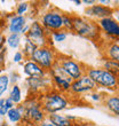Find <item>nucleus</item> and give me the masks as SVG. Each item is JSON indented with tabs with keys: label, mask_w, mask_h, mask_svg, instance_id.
<instances>
[{
	"label": "nucleus",
	"mask_w": 119,
	"mask_h": 126,
	"mask_svg": "<svg viewBox=\"0 0 119 126\" xmlns=\"http://www.w3.org/2000/svg\"><path fill=\"white\" fill-rule=\"evenodd\" d=\"M103 103L110 112L119 117V94L106 95L103 100Z\"/></svg>",
	"instance_id": "f3484780"
},
{
	"label": "nucleus",
	"mask_w": 119,
	"mask_h": 126,
	"mask_svg": "<svg viewBox=\"0 0 119 126\" xmlns=\"http://www.w3.org/2000/svg\"><path fill=\"white\" fill-rule=\"evenodd\" d=\"M25 86L29 91V95H40L46 92L47 90L52 88V81L47 75L46 77H37V78H27Z\"/></svg>",
	"instance_id": "9b49d317"
},
{
	"label": "nucleus",
	"mask_w": 119,
	"mask_h": 126,
	"mask_svg": "<svg viewBox=\"0 0 119 126\" xmlns=\"http://www.w3.org/2000/svg\"><path fill=\"white\" fill-rule=\"evenodd\" d=\"M39 22L44 29L49 33L63 30V13L56 8L49 9L40 16Z\"/></svg>",
	"instance_id": "1a4fd4ad"
},
{
	"label": "nucleus",
	"mask_w": 119,
	"mask_h": 126,
	"mask_svg": "<svg viewBox=\"0 0 119 126\" xmlns=\"http://www.w3.org/2000/svg\"><path fill=\"white\" fill-rule=\"evenodd\" d=\"M23 65V73L28 78H37V77H46L47 71L44 70L41 66H39L36 62H33L32 60H25Z\"/></svg>",
	"instance_id": "2eb2a0df"
},
{
	"label": "nucleus",
	"mask_w": 119,
	"mask_h": 126,
	"mask_svg": "<svg viewBox=\"0 0 119 126\" xmlns=\"http://www.w3.org/2000/svg\"><path fill=\"white\" fill-rule=\"evenodd\" d=\"M37 48H38V47H37L31 40H29L28 38L24 37V44H23V47H22V50H21V52L23 54V56L25 57V60L31 59V56H32L33 53L36 52Z\"/></svg>",
	"instance_id": "412c9836"
},
{
	"label": "nucleus",
	"mask_w": 119,
	"mask_h": 126,
	"mask_svg": "<svg viewBox=\"0 0 119 126\" xmlns=\"http://www.w3.org/2000/svg\"><path fill=\"white\" fill-rule=\"evenodd\" d=\"M73 2H74V5H77V6H80V5L83 3V1H81V0H74Z\"/></svg>",
	"instance_id": "e433bc0d"
},
{
	"label": "nucleus",
	"mask_w": 119,
	"mask_h": 126,
	"mask_svg": "<svg viewBox=\"0 0 119 126\" xmlns=\"http://www.w3.org/2000/svg\"><path fill=\"white\" fill-rule=\"evenodd\" d=\"M6 118H7V120H8V123L16 124V125L23 122V115L18 111V109L16 108V106L14 107V108H12V109L7 112Z\"/></svg>",
	"instance_id": "4be33fe9"
},
{
	"label": "nucleus",
	"mask_w": 119,
	"mask_h": 126,
	"mask_svg": "<svg viewBox=\"0 0 119 126\" xmlns=\"http://www.w3.org/2000/svg\"><path fill=\"white\" fill-rule=\"evenodd\" d=\"M3 18L7 22L6 29L9 33H17V34H20L22 29L27 24H29L27 16H18L15 13H10L8 15H5Z\"/></svg>",
	"instance_id": "ddd939ff"
},
{
	"label": "nucleus",
	"mask_w": 119,
	"mask_h": 126,
	"mask_svg": "<svg viewBox=\"0 0 119 126\" xmlns=\"http://www.w3.org/2000/svg\"><path fill=\"white\" fill-rule=\"evenodd\" d=\"M25 38L31 40L37 47H44V46H50L53 47L54 43L50 39V33L47 32L43 28L38 20L32 21L30 24V29L28 33L25 34Z\"/></svg>",
	"instance_id": "39448f33"
},
{
	"label": "nucleus",
	"mask_w": 119,
	"mask_h": 126,
	"mask_svg": "<svg viewBox=\"0 0 119 126\" xmlns=\"http://www.w3.org/2000/svg\"><path fill=\"white\" fill-rule=\"evenodd\" d=\"M83 3L86 5L87 7H90V6H93V5H95L96 1L95 0H83Z\"/></svg>",
	"instance_id": "72a5a7b5"
},
{
	"label": "nucleus",
	"mask_w": 119,
	"mask_h": 126,
	"mask_svg": "<svg viewBox=\"0 0 119 126\" xmlns=\"http://www.w3.org/2000/svg\"><path fill=\"white\" fill-rule=\"evenodd\" d=\"M0 126H8V124L6 122H0Z\"/></svg>",
	"instance_id": "4c0bfd02"
},
{
	"label": "nucleus",
	"mask_w": 119,
	"mask_h": 126,
	"mask_svg": "<svg viewBox=\"0 0 119 126\" xmlns=\"http://www.w3.org/2000/svg\"><path fill=\"white\" fill-rule=\"evenodd\" d=\"M72 32L93 41H99L101 39V30L97 22L86 16L72 15Z\"/></svg>",
	"instance_id": "f03ea898"
},
{
	"label": "nucleus",
	"mask_w": 119,
	"mask_h": 126,
	"mask_svg": "<svg viewBox=\"0 0 119 126\" xmlns=\"http://www.w3.org/2000/svg\"><path fill=\"white\" fill-rule=\"evenodd\" d=\"M118 92H119V91H118Z\"/></svg>",
	"instance_id": "a19ab883"
},
{
	"label": "nucleus",
	"mask_w": 119,
	"mask_h": 126,
	"mask_svg": "<svg viewBox=\"0 0 119 126\" xmlns=\"http://www.w3.org/2000/svg\"><path fill=\"white\" fill-rule=\"evenodd\" d=\"M14 107H15V104L12 102V100H10L8 96H6L5 104L0 107V117H6L7 112H8V111H9L12 108H14Z\"/></svg>",
	"instance_id": "bb28decb"
},
{
	"label": "nucleus",
	"mask_w": 119,
	"mask_h": 126,
	"mask_svg": "<svg viewBox=\"0 0 119 126\" xmlns=\"http://www.w3.org/2000/svg\"><path fill=\"white\" fill-rule=\"evenodd\" d=\"M112 10L113 8H111V7H106V6H102L100 3H95V5L87 7L85 9V15L90 20L100 21L104 18V17L111 16L112 15Z\"/></svg>",
	"instance_id": "4468645a"
},
{
	"label": "nucleus",
	"mask_w": 119,
	"mask_h": 126,
	"mask_svg": "<svg viewBox=\"0 0 119 126\" xmlns=\"http://www.w3.org/2000/svg\"><path fill=\"white\" fill-rule=\"evenodd\" d=\"M63 30L66 32L71 31L72 32V15L71 14L63 13Z\"/></svg>",
	"instance_id": "cd10ccee"
},
{
	"label": "nucleus",
	"mask_w": 119,
	"mask_h": 126,
	"mask_svg": "<svg viewBox=\"0 0 119 126\" xmlns=\"http://www.w3.org/2000/svg\"><path fill=\"white\" fill-rule=\"evenodd\" d=\"M39 101L41 103L43 110L46 115L50 113H60L61 111H64L70 106V100L68 95L64 93H61L55 88H49L46 92L38 95Z\"/></svg>",
	"instance_id": "f257e3e1"
},
{
	"label": "nucleus",
	"mask_w": 119,
	"mask_h": 126,
	"mask_svg": "<svg viewBox=\"0 0 119 126\" xmlns=\"http://www.w3.org/2000/svg\"><path fill=\"white\" fill-rule=\"evenodd\" d=\"M22 103L24 106V124L38 126L41 122H44L47 118V115L43 110V107H41L38 95H29L25 100H23Z\"/></svg>",
	"instance_id": "20e7f679"
},
{
	"label": "nucleus",
	"mask_w": 119,
	"mask_h": 126,
	"mask_svg": "<svg viewBox=\"0 0 119 126\" xmlns=\"http://www.w3.org/2000/svg\"><path fill=\"white\" fill-rule=\"evenodd\" d=\"M103 69L108 70L109 72L113 73L115 76L119 77V62L115 60H110V59H106L104 57L103 59Z\"/></svg>",
	"instance_id": "5701e85b"
},
{
	"label": "nucleus",
	"mask_w": 119,
	"mask_h": 126,
	"mask_svg": "<svg viewBox=\"0 0 119 126\" xmlns=\"http://www.w3.org/2000/svg\"><path fill=\"white\" fill-rule=\"evenodd\" d=\"M23 126H37V125H28V124H24Z\"/></svg>",
	"instance_id": "58836bf2"
},
{
	"label": "nucleus",
	"mask_w": 119,
	"mask_h": 126,
	"mask_svg": "<svg viewBox=\"0 0 119 126\" xmlns=\"http://www.w3.org/2000/svg\"><path fill=\"white\" fill-rule=\"evenodd\" d=\"M22 45V36L17 33H8L6 36V47L16 50Z\"/></svg>",
	"instance_id": "aec40b11"
},
{
	"label": "nucleus",
	"mask_w": 119,
	"mask_h": 126,
	"mask_svg": "<svg viewBox=\"0 0 119 126\" xmlns=\"http://www.w3.org/2000/svg\"><path fill=\"white\" fill-rule=\"evenodd\" d=\"M24 61H25V57L23 56V54L21 50H16L13 55V62L17 63V64H23Z\"/></svg>",
	"instance_id": "c756f323"
},
{
	"label": "nucleus",
	"mask_w": 119,
	"mask_h": 126,
	"mask_svg": "<svg viewBox=\"0 0 119 126\" xmlns=\"http://www.w3.org/2000/svg\"><path fill=\"white\" fill-rule=\"evenodd\" d=\"M96 90H97L96 84L85 73L80 78L73 80L71 86H70V90L68 94L69 95H73V96H80V95H83V94H88Z\"/></svg>",
	"instance_id": "9d476101"
},
{
	"label": "nucleus",
	"mask_w": 119,
	"mask_h": 126,
	"mask_svg": "<svg viewBox=\"0 0 119 126\" xmlns=\"http://www.w3.org/2000/svg\"><path fill=\"white\" fill-rule=\"evenodd\" d=\"M10 81L9 77L7 73H0V97H3V95L9 91Z\"/></svg>",
	"instance_id": "b1692460"
},
{
	"label": "nucleus",
	"mask_w": 119,
	"mask_h": 126,
	"mask_svg": "<svg viewBox=\"0 0 119 126\" xmlns=\"http://www.w3.org/2000/svg\"><path fill=\"white\" fill-rule=\"evenodd\" d=\"M29 29H30V24H27V25H25V27H24L23 29H22V31H21L20 34H21V36H23V37H25V34L28 33Z\"/></svg>",
	"instance_id": "c9c22d12"
},
{
	"label": "nucleus",
	"mask_w": 119,
	"mask_h": 126,
	"mask_svg": "<svg viewBox=\"0 0 119 126\" xmlns=\"http://www.w3.org/2000/svg\"><path fill=\"white\" fill-rule=\"evenodd\" d=\"M97 24L101 30V34L103 33L110 40L108 43L119 39V24L112 16L104 17L102 20L97 21Z\"/></svg>",
	"instance_id": "f8f14e48"
},
{
	"label": "nucleus",
	"mask_w": 119,
	"mask_h": 126,
	"mask_svg": "<svg viewBox=\"0 0 119 126\" xmlns=\"http://www.w3.org/2000/svg\"><path fill=\"white\" fill-rule=\"evenodd\" d=\"M6 47V36L3 32H0V52Z\"/></svg>",
	"instance_id": "2f4dec72"
},
{
	"label": "nucleus",
	"mask_w": 119,
	"mask_h": 126,
	"mask_svg": "<svg viewBox=\"0 0 119 126\" xmlns=\"http://www.w3.org/2000/svg\"><path fill=\"white\" fill-rule=\"evenodd\" d=\"M68 36H69V33L65 30H60L50 33V39L53 40V43H63V41H65Z\"/></svg>",
	"instance_id": "393cba45"
},
{
	"label": "nucleus",
	"mask_w": 119,
	"mask_h": 126,
	"mask_svg": "<svg viewBox=\"0 0 119 126\" xmlns=\"http://www.w3.org/2000/svg\"><path fill=\"white\" fill-rule=\"evenodd\" d=\"M57 55L59 54L55 52L53 47L44 46V47H38L30 60L36 62L38 65L41 66L44 70H46L48 72L54 66V64L56 63Z\"/></svg>",
	"instance_id": "0eeeda50"
},
{
	"label": "nucleus",
	"mask_w": 119,
	"mask_h": 126,
	"mask_svg": "<svg viewBox=\"0 0 119 126\" xmlns=\"http://www.w3.org/2000/svg\"><path fill=\"white\" fill-rule=\"evenodd\" d=\"M47 75L50 78L53 88H55V90L61 92V93H64V94L69 93L70 86H71L73 80L63 71V69L60 66L59 63L57 62L55 63L53 68L47 72Z\"/></svg>",
	"instance_id": "423d86ee"
},
{
	"label": "nucleus",
	"mask_w": 119,
	"mask_h": 126,
	"mask_svg": "<svg viewBox=\"0 0 119 126\" xmlns=\"http://www.w3.org/2000/svg\"><path fill=\"white\" fill-rule=\"evenodd\" d=\"M47 119L55 126H73V123L68 119V117L61 113H50L47 115Z\"/></svg>",
	"instance_id": "6ab92c4d"
},
{
	"label": "nucleus",
	"mask_w": 119,
	"mask_h": 126,
	"mask_svg": "<svg viewBox=\"0 0 119 126\" xmlns=\"http://www.w3.org/2000/svg\"><path fill=\"white\" fill-rule=\"evenodd\" d=\"M103 53H104V56L106 59L115 60L117 62H119V39L106 44L104 46Z\"/></svg>",
	"instance_id": "dca6fc26"
},
{
	"label": "nucleus",
	"mask_w": 119,
	"mask_h": 126,
	"mask_svg": "<svg viewBox=\"0 0 119 126\" xmlns=\"http://www.w3.org/2000/svg\"><path fill=\"white\" fill-rule=\"evenodd\" d=\"M86 75L96 84L97 88H103L110 92L119 91V77L101 68H87Z\"/></svg>",
	"instance_id": "7ed1b4c3"
},
{
	"label": "nucleus",
	"mask_w": 119,
	"mask_h": 126,
	"mask_svg": "<svg viewBox=\"0 0 119 126\" xmlns=\"http://www.w3.org/2000/svg\"><path fill=\"white\" fill-rule=\"evenodd\" d=\"M38 126H55V125H54L53 123H50L49 120H48V119L46 118V119L44 120V122H41V123H40Z\"/></svg>",
	"instance_id": "f704fd0d"
},
{
	"label": "nucleus",
	"mask_w": 119,
	"mask_h": 126,
	"mask_svg": "<svg viewBox=\"0 0 119 126\" xmlns=\"http://www.w3.org/2000/svg\"><path fill=\"white\" fill-rule=\"evenodd\" d=\"M56 62L63 69V71L68 75L72 80H76L86 73V66L78 61L73 60L72 57L66 55H57Z\"/></svg>",
	"instance_id": "6e6552de"
},
{
	"label": "nucleus",
	"mask_w": 119,
	"mask_h": 126,
	"mask_svg": "<svg viewBox=\"0 0 119 126\" xmlns=\"http://www.w3.org/2000/svg\"><path fill=\"white\" fill-rule=\"evenodd\" d=\"M8 97L12 100V102L15 106H18L23 102V93H22V88L18 84L12 85V87L8 91Z\"/></svg>",
	"instance_id": "a211bd4d"
},
{
	"label": "nucleus",
	"mask_w": 119,
	"mask_h": 126,
	"mask_svg": "<svg viewBox=\"0 0 119 126\" xmlns=\"http://www.w3.org/2000/svg\"><path fill=\"white\" fill-rule=\"evenodd\" d=\"M88 96L89 99L92 100L93 102H102L103 100H104V97L105 96H103V94L101 93V92H99V91H93V92H90V93H88Z\"/></svg>",
	"instance_id": "c85d7f7f"
},
{
	"label": "nucleus",
	"mask_w": 119,
	"mask_h": 126,
	"mask_svg": "<svg viewBox=\"0 0 119 126\" xmlns=\"http://www.w3.org/2000/svg\"><path fill=\"white\" fill-rule=\"evenodd\" d=\"M3 15H2V13H1V12H0V20H1V17H2Z\"/></svg>",
	"instance_id": "ea45409f"
},
{
	"label": "nucleus",
	"mask_w": 119,
	"mask_h": 126,
	"mask_svg": "<svg viewBox=\"0 0 119 126\" xmlns=\"http://www.w3.org/2000/svg\"><path fill=\"white\" fill-rule=\"evenodd\" d=\"M30 8V3L28 1H21L16 5V8H15V14L18 15V16H25L27 13L29 12Z\"/></svg>",
	"instance_id": "a878e982"
},
{
	"label": "nucleus",
	"mask_w": 119,
	"mask_h": 126,
	"mask_svg": "<svg viewBox=\"0 0 119 126\" xmlns=\"http://www.w3.org/2000/svg\"><path fill=\"white\" fill-rule=\"evenodd\" d=\"M111 16H112L119 24V8H116V9L112 10V15H111Z\"/></svg>",
	"instance_id": "473e14b6"
},
{
	"label": "nucleus",
	"mask_w": 119,
	"mask_h": 126,
	"mask_svg": "<svg viewBox=\"0 0 119 126\" xmlns=\"http://www.w3.org/2000/svg\"><path fill=\"white\" fill-rule=\"evenodd\" d=\"M8 77H9V81L12 85H16L17 83H18V80H20V75L16 72V71H13V72H10L9 75H8Z\"/></svg>",
	"instance_id": "7c9ffc66"
}]
</instances>
